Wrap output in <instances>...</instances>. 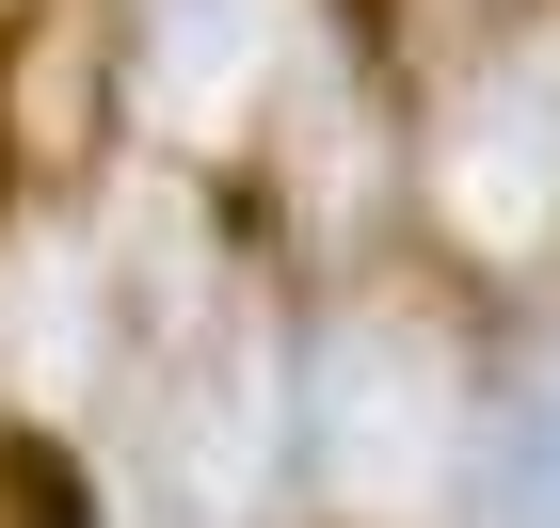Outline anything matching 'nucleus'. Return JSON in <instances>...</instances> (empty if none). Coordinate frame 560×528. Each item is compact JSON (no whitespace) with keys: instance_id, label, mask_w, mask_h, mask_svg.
Here are the masks:
<instances>
[{"instance_id":"nucleus-4","label":"nucleus","mask_w":560,"mask_h":528,"mask_svg":"<svg viewBox=\"0 0 560 528\" xmlns=\"http://www.w3.org/2000/svg\"><path fill=\"white\" fill-rule=\"evenodd\" d=\"M129 385V272L96 224H16L0 240V400L16 416H96Z\"/></svg>"},{"instance_id":"nucleus-3","label":"nucleus","mask_w":560,"mask_h":528,"mask_svg":"<svg viewBox=\"0 0 560 528\" xmlns=\"http://www.w3.org/2000/svg\"><path fill=\"white\" fill-rule=\"evenodd\" d=\"M320 81V0H113V96L161 161L257 144Z\"/></svg>"},{"instance_id":"nucleus-1","label":"nucleus","mask_w":560,"mask_h":528,"mask_svg":"<svg viewBox=\"0 0 560 528\" xmlns=\"http://www.w3.org/2000/svg\"><path fill=\"white\" fill-rule=\"evenodd\" d=\"M480 368L417 289H337L289 320V496L320 528H448L465 513Z\"/></svg>"},{"instance_id":"nucleus-5","label":"nucleus","mask_w":560,"mask_h":528,"mask_svg":"<svg viewBox=\"0 0 560 528\" xmlns=\"http://www.w3.org/2000/svg\"><path fill=\"white\" fill-rule=\"evenodd\" d=\"M465 513H480V528H560V337H545V352H513V368L480 385Z\"/></svg>"},{"instance_id":"nucleus-2","label":"nucleus","mask_w":560,"mask_h":528,"mask_svg":"<svg viewBox=\"0 0 560 528\" xmlns=\"http://www.w3.org/2000/svg\"><path fill=\"white\" fill-rule=\"evenodd\" d=\"M400 209L465 272H545L560 257V0L448 48V81H432L417 144H400Z\"/></svg>"}]
</instances>
